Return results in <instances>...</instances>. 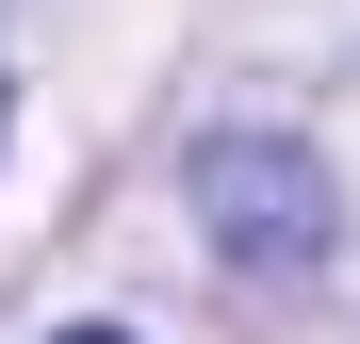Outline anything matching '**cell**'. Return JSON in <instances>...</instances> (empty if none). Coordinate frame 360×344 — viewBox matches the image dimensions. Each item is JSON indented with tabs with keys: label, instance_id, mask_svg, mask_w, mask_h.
I'll return each instance as SVG.
<instances>
[{
	"label": "cell",
	"instance_id": "6da1fadb",
	"mask_svg": "<svg viewBox=\"0 0 360 344\" xmlns=\"http://www.w3.org/2000/svg\"><path fill=\"white\" fill-rule=\"evenodd\" d=\"M197 213H213V246L246 262V279H295V262H328V164L311 148H278V132H213L197 148Z\"/></svg>",
	"mask_w": 360,
	"mask_h": 344
},
{
	"label": "cell",
	"instance_id": "7a4b0ae2",
	"mask_svg": "<svg viewBox=\"0 0 360 344\" xmlns=\"http://www.w3.org/2000/svg\"><path fill=\"white\" fill-rule=\"evenodd\" d=\"M49 344H131V328H49Z\"/></svg>",
	"mask_w": 360,
	"mask_h": 344
}]
</instances>
